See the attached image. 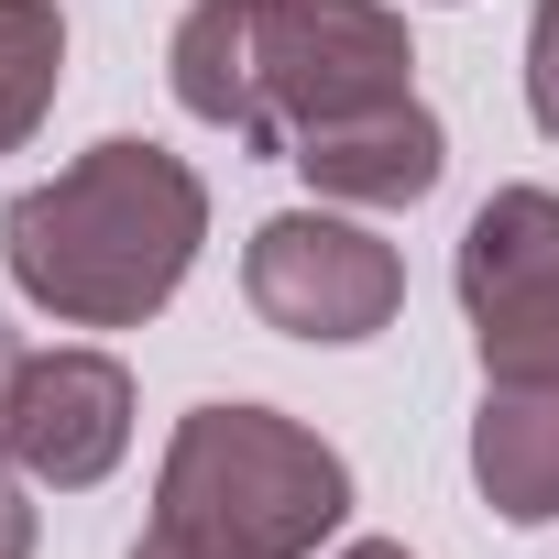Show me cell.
<instances>
[{
    "label": "cell",
    "mask_w": 559,
    "mask_h": 559,
    "mask_svg": "<svg viewBox=\"0 0 559 559\" xmlns=\"http://www.w3.org/2000/svg\"><path fill=\"white\" fill-rule=\"evenodd\" d=\"M198 241H209V187L187 154L143 132L88 143L78 165H56L0 209V263L56 330H143L198 274Z\"/></svg>",
    "instance_id": "cell-1"
},
{
    "label": "cell",
    "mask_w": 559,
    "mask_h": 559,
    "mask_svg": "<svg viewBox=\"0 0 559 559\" xmlns=\"http://www.w3.org/2000/svg\"><path fill=\"white\" fill-rule=\"evenodd\" d=\"M165 88L187 121L230 132L241 154H297L319 121L406 99L417 45L395 0H187Z\"/></svg>",
    "instance_id": "cell-2"
},
{
    "label": "cell",
    "mask_w": 559,
    "mask_h": 559,
    "mask_svg": "<svg viewBox=\"0 0 559 559\" xmlns=\"http://www.w3.org/2000/svg\"><path fill=\"white\" fill-rule=\"evenodd\" d=\"M154 515L241 559H319L352 515V461L286 406H187L154 472Z\"/></svg>",
    "instance_id": "cell-3"
},
{
    "label": "cell",
    "mask_w": 559,
    "mask_h": 559,
    "mask_svg": "<svg viewBox=\"0 0 559 559\" xmlns=\"http://www.w3.org/2000/svg\"><path fill=\"white\" fill-rule=\"evenodd\" d=\"M241 297L263 330L286 341H319V352H352V341H384L395 308H406V263L384 230H362L352 209H274L252 241H241Z\"/></svg>",
    "instance_id": "cell-4"
},
{
    "label": "cell",
    "mask_w": 559,
    "mask_h": 559,
    "mask_svg": "<svg viewBox=\"0 0 559 559\" xmlns=\"http://www.w3.org/2000/svg\"><path fill=\"white\" fill-rule=\"evenodd\" d=\"M450 274H461L483 373H559V198L548 187H493Z\"/></svg>",
    "instance_id": "cell-5"
},
{
    "label": "cell",
    "mask_w": 559,
    "mask_h": 559,
    "mask_svg": "<svg viewBox=\"0 0 559 559\" xmlns=\"http://www.w3.org/2000/svg\"><path fill=\"white\" fill-rule=\"evenodd\" d=\"M132 450V373L110 352H34L23 373V406H12V472L45 483V493H88L110 483Z\"/></svg>",
    "instance_id": "cell-6"
},
{
    "label": "cell",
    "mask_w": 559,
    "mask_h": 559,
    "mask_svg": "<svg viewBox=\"0 0 559 559\" xmlns=\"http://www.w3.org/2000/svg\"><path fill=\"white\" fill-rule=\"evenodd\" d=\"M286 165H297L330 209H417V198H439V176H450V132H439V110L406 88V99H384V110L319 121Z\"/></svg>",
    "instance_id": "cell-7"
},
{
    "label": "cell",
    "mask_w": 559,
    "mask_h": 559,
    "mask_svg": "<svg viewBox=\"0 0 559 559\" xmlns=\"http://www.w3.org/2000/svg\"><path fill=\"white\" fill-rule=\"evenodd\" d=\"M472 483L504 526H559V373H483Z\"/></svg>",
    "instance_id": "cell-8"
},
{
    "label": "cell",
    "mask_w": 559,
    "mask_h": 559,
    "mask_svg": "<svg viewBox=\"0 0 559 559\" xmlns=\"http://www.w3.org/2000/svg\"><path fill=\"white\" fill-rule=\"evenodd\" d=\"M67 88V12L56 0H0V154H23Z\"/></svg>",
    "instance_id": "cell-9"
},
{
    "label": "cell",
    "mask_w": 559,
    "mask_h": 559,
    "mask_svg": "<svg viewBox=\"0 0 559 559\" xmlns=\"http://www.w3.org/2000/svg\"><path fill=\"white\" fill-rule=\"evenodd\" d=\"M526 121L559 143V0L526 12Z\"/></svg>",
    "instance_id": "cell-10"
},
{
    "label": "cell",
    "mask_w": 559,
    "mask_h": 559,
    "mask_svg": "<svg viewBox=\"0 0 559 559\" xmlns=\"http://www.w3.org/2000/svg\"><path fill=\"white\" fill-rule=\"evenodd\" d=\"M132 559H241V548H219V537H198V526H176V515H154V526L132 537Z\"/></svg>",
    "instance_id": "cell-11"
},
{
    "label": "cell",
    "mask_w": 559,
    "mask_h": 559,
    "mask_svg": "<svg viewBox=\"0 0 559 559\" xmlns=\"http://www.w3.org/2000/svg\"><path fill=\"white\" fill-rule=\"evenodd\" d=\"M0 559H34V483L0 461Z\"/></svg>",
    "instance_id": "cell-12"
},
{
    "label": "cell",
    "mask_w": 559,
    "mask_h": 559,
    "mask_svg": "<svg viewBox=\"0 0 559 559\" xmlns=\"http://www.w3.org/2000/svg\"><path fill=\"white\" fill-rule=\"evenodd\" d=\"M23 373H34L23 330H0V461H12V406H23Z\"/></svg>",
    "instance_id": "cell-13"
},
{
    "label": "cell",
    "mask_w": 559,
    "mask_h": 559,
    "mask_svg": "<svg viewBox=\"0 0 559 559\" xmlns=\"http://www.w3.org/2000/svg\"><path fill=\"white\" fill-rule=\"evenodd\" d=\"M330 559H417L406 537H352V548H330Z\"/></svg>",
    "instance_id": "cell-14"
}]
</instances>
